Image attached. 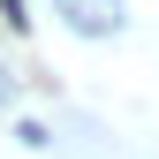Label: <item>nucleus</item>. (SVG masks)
Instances as JSON below:
<instances>
[{
	"mask_svg": "<svg viewBox=\"0 0 159 159\" xmlns=\"http://www.w3.org/2000/svg\"><path fill=\"white\" fill-rule=\"evenodd\" d=\"M61 8H76L68 23H76V30H91V38L121 30V0H61Z\"/></svg>",
	"mask_w": 159,
	"mask_h": 159,
	"instance_id": "nucleus-1",
	"label": "nucleus"
},
{
	"mask_svg": "<svg viewBox=\"0 0 159 159\" xmlns=\"http://www.w3.org/2000/svg\"><path fill=\"white\" fill-rule=\"evenodd\" d=\"M0 8H8V23H15V30H23V23H30V15H23V0H0Z\"/></svg>",
	"mask_w": 159,
	"mask_h": 159,
	"instance_id": "nucleus-2",
	"label": "nucleus"
}]
</instances>
